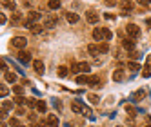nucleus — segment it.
Returning <instances> with one entry per match:
<instances>
[{
  "instance_id": "f257e3e1",
  "label": "nucleus",
  "mask_w": 151,
  "mask_h": 127,
  "mask_svg": "<svg viewBox=\"0 0 151 127\" xmlns=\"http://www.w3.org/2000/svg\"><path fill=\"white\" fill-rule=\"evenodd\" d=\"M126 33L129 38H138L140 36V27L137 24H127L126 26Z\"/></svg>"
},
{
  "instance_id": "f03ea898",
  "label": "nucleus",
  "mask_w": 151,
  "mask_h": 127,
  "mask_svg": "<svg viewBox=\"0 0 151 127\" xmlns=\"http://www.w3.org/2000/svg\"><path fill=\"white\" fill-rule=\"evenodd\" d=\"M89 71V63L88 62H78L71 66V73H88Z\"/></svg>"
},
{
  "instance_id": "7ed1b4c3",
  "label": "nucleus",
  "mask_w": 151,
  "mask_h": 127,
  "mask_svg": "<svg viewBox=\"0 0 151 127\" xmlns=\"http://www.w3.org/2000/svg\"><path fill=\"white\" fill-rule=\"evenodd\" d=\"M11 44H13V47L24 51V47L27 46V38H24V36H15V38L11 40Z\"/></svg>"
},
{
  "instance_id": "20e7f679",
  "label": "nucleus",
  "mask_w": 151,
  "mask_h": 127,
  "mask_svg": "<svg viewBox=\"0 0 151 127\" xmlns=\"http://www.w3.org/2000/svg\"><path fill=\"white\" fill-rule=\"evenodd\" d=\"M86 20H88L89 24H96L100 20V15L96 11H88V13H86Z\"/></svg>"
},
{
  "instance_id": "39448f33",
  "label": "nucleus",
  "mask_w": 151,
  "mask_h": 127,
  "mask_svg": "<svg viewBox=\"0 0 151 127\" xmlns=\"http://www.w3.org/2000/svg\"><path fill=\"white\" fill-rule=\"evenodd\" d=\"M18 62L24 63V66H27V63L31 62V55H29L27 51H20V53H18Z\"/></svg>"
},
{
  "instance_id": "423d86ee",
  "label": "nucleus",
  "mask_w": 151,
  "mask_h": 127,
  "mask_svg": "<svg viewBox=\"0 0 151 127\" xmlns=\"http://www.w3.org/2000/svg\"><path fill=\"white\" fill-rule=\"evenodd\" d=\"M71 111L73 113H84L86 111V107H84V105H82V102H78V100H75V102H71Z\"/></svg>"
},
{
  "instance_id": "0eeeda50",
  "label": "nucleus",
  "mask_w": 151,
  "mask_h": 127,
  "mask_svg": "<svg viewBox=\"0 0 151 127\" xmlns=\"http://www.w3.org/2000/svg\"><path fill=\"white\" fill-rule=\"evenodd\" d=\"M93 38L99 42V44H100V42H104V31H102V27H95L93 29Z\"/></svg>"
},
{
  "instance_id": "6e6552de",
  "label": "nucleus",
  "mask_w": 151,
  "mask_h": 127,
  "mask_svg": "<svg viewBox=\"0 0 151 127\" xmlns=\"http://www.w3.org/2000/svg\"><path fill=\"white\" fill-rule=\"evenodd\" d=\"M44 27H47V29L57 27V18L55 16H46L44 18Z\"/></svg>"
},
{
  "instance_id": "1a4fd4ad",
  "label": "nucleus",
  "mask_w": 151,
  "mask_h": 127,
  "mask_svg": "<svg viewBox=\"0 0 151 127\" xmlns=\"http://www.w3.org/2000/svg\"><path fill=\"white\" fill-rule=\"evenodd\" d=\"M46 123L49 125V127H58V118H57V116L55 114H47V118H46Z\"/></svg>"
},
{
  "instance_id": "9d476101",
  "label": "nucleus",
  "mask_w": 151,
  "mask_h": 127,
  "mask_svg": "<svg viewBox=\"0 0 151 127\" xmlns=\"http://www.w3.org/2000/svg\"><path fill=\"white\" fill-rule=\"evenodd\" d=\"M113 80H115V82H124V80H126L124 71H122V69H116V71H113Z\"/></svg>"
},
{
  "instance_id": "9b49d317",
  "label": "nucleus",
  "mask_w": 151,
  "mask_h": 127,
  "mask_svg": "<svg viewBox=\"0 0 151 127\" xmlns=\"http://www.w3.org/2000/svg\"><path fill=\"white\" fill-rule=\"evenodd\" d=\"M33 69H35L37 73H40V75H42V73H44V69H46L44 62H42V60H35V62H33Z\"/></svg>"
},
{
  "instance_id": "f8f14e48",
  "label": "nucleus",
  "mask_w": 151,
  "mask_h": 127,
  "mask_svg": "<svg viewBox=\"0 0 151 127\" xmlns=\"http://www.w3.org/2000/svg\"><path fill=\"white\" fill-rule=\"evenodd\" d=\"M66 18H68V22H69V24H77V22H78V15H77V13H73V11L66 13Z\"/></svg>"
},
{
  "instance_id": "ddd939ff",
  "label": "nucleus",
  "mask_w": 151,
  "mask_h": 127,
  "mask_svg": "<svg viewBox=\"0 0 151 127\" xmlns=\"http://www.w3.org/2000/svg\"><path fill=\"white\" fill-rule=\"evenodd\" d=\"M88 53L91 56H99L100 55V51H99V46H95V44H89L88 46Z\"/></svg>"
},
{
  "instance_id": "4468645a",
  "label": "nucleus",
  "mask_w": 151,
  "mask_h": 127,
  "mask_svg": "<svg viewBox=\"0 0 151 127\" xmlns=\"http://www.w3.org/2000/svg\"><path fill=\"white\" fill-rule=\"evenodd\" d=\"M122 46H124L126 49L131 51V49L135 47V42H133V38H124V40H122Z\"/></svg>"
},
{
  "instance_id": "2eb2a0df",
  "label": "nucleus",
  "mask_w": 151,
  "mask_h": 127,
  "mask_svg": "<svg viewBox=\"0 0 151 127\" xmlns=\"http://www.w3.org/2000/svg\"><path fill=\"white\" fill-rule=\"evenodd\" d=\"M88 83H89V86H93V87H99V86H100V78L93 75V76L88 78Z\"/></svg>"
},
{
  "instance_id": "dca6fc26",
  "label": "nucleus",
  "mask_w": 151,
  "mask_h": 127,
  "mask_svg": "<svg viewBox=\"0 0 151 127\" xmlns=\"http://www.w3.org/2000/svg\"><path fill=\"white\" fill-rule=\"evenodd\" d=\"M4 76H6V80H7V82H9V83H15V82H17V80H18V76H17V75H15V73H9V71H7V73H6V75H4Z\"/></svg>"
},
{
  "instance_id": "f3484780",
  "label": "nucleus",
  "mask_w": 151,
  "mask_h": 127,
  "mask_svg": "<svg viewBox=\"0 0 151 127\" xmlns=\"http://www.w3.org/2000/svg\"><path fill=\"white\" fill-rule=\"evenodd\" d=\"M27 16H29L27 20H31V22H37V20H40V13H38V11H29Z\"/></svg>"
},
{
  "instance_id": "a211bd4d",
  "label": "nucleus",
  "mask_w": 151,
  "mask_h": 127,
  "mask_svg": "<svg viewBox=\"0 0 151 127\" xmlns=\"http://www.w3.org/2000/svg\"><path fill=\"white\" fill-rule=\"evenodd\" d=\"M46 109H47L46 102H44V100H38V102H37V111H40V113H46Z\"/></svg>"
},
{
  "instance_id": "6ab92c4d",
  "label": "nucleus",
  "mask_w": 151,
  "mask_h": 127,
  "mask_svg": "<svg viewBox=\"0 0 151 127\" xmlns=\"http://www.w3.org/2000/svg\"><path fill=\"white\" fill-rule=\"evenodd\" d=\"M60 6H62V4L58 2V0H49V2H47V7H49V9H53V11H55V9H58Z\"/></svg>"
},
{
  "instance_id": "aec40b11",
  "label": "nucleus",
  "mask_w": 151,
  "mask_h": 127,
  "mask_svg": "<svg viewBox=\"0 0 151 127\" xmlns=\"http://www.w3.org/2000/svg\"><path fill=\"white\" fill-rule=\"evenodd\" d=\"M99 51L100 53H107V51H109V44H107V42H100V44H99Z\"/></svg>"
},
{
  "instance_id": "412c9836",
  "label": "nucleus",
  "mask_w": 151,
  "mask_h": 127,
  "mask_svg": "<svg viewBox=\"0 0 151 127\" xmlns=\"http://www.w3.org/2000/svg\"><path fill=\"white\" fill-rule=\"evenodd\" d=\"M11 109H13V103H11V102H7V100H4V102H2V111L7 113V111H11Z\"/></svg>"
},
{
  "instance_id": "4be33fe9",
  "label": "nucleus",
  "mask_w": 151,
  "mask_h": 127,
  "mask_svg": "<svg viewBox=\"0 0 151 127\" xmlns=\"http://www.w3.org/2000/svg\"><path fill=\"white\" fill-rule=\"evenodd\" d=\"M102 31H104V42H106V40H111V38H113V33H111V31L107 29V27H102Z\"/></svg>"
},
{
  "instance_id": "5701e85b",
  "label": "nucleus",
  "mask_w": 151,
  "mask_h": 127,
  "mask_svg": "<svg viewBox=\"0 0 151 127\" xmlns=\"http://www.w3.org/2000/svg\"><path fill=\"white\" fill-rule=\"evenodd\" d=\"M57 71H58V76H62V78H64V76H68V67H66V66H60Z\"/></svg>"
},
{
  "instance_id": "b1692460",
  "label": "nucleus",
  "mask_w": 151,
  "mask_h": 127,
  "mask_svg": "<svg viewBox=\"0 0 151 127\" xmlns=\"http://www.w3.org/2000/svg\"><path fill=\"white\" fill-rule=\"evenodd\" d=\"M13 93L17 94V96H22V94H24V87L22 86H15L13 87Z\"/></svg>"
},
{
  "instance_id": "393cba45",
  "label": "nucleus",
  "mask_w": 151,
  "mask_h": 127,
  "mask_svg": "<svg viewBox=\"0 0 151 127\" xmlns=\"http://www.w3.org/2000/svg\"><path fill=\"white\" fill-rule=\"evenodd\" d=\"M127 67H129V71H138L140 69V66L137 62H127Z\"/></svg>"
},
{
  "instance_id": "a878e982",
  "label": "nucleus",
  "mask_w": 151,
  "mask_h": 127,
  "mask_svg": "<svg viewBox=\"0 0 151 127\" xmlns=\"http://www.w3.org/2000/svg\"><path fill=\"white\" fill-rule=\"evenodd\" d=\"M88 78L89 76H86V75H78L77 76V83H88Z\"/></svg>"
},
{
  "instance_id": "bb28decb",
  "label": "nucleus",
  "mask_w": 151,
  "mask_h": 127,
  "mask_svg": "<svg viewBox=\"0 0 151 127\" xmlns=\"http://www.w3.org/2000/svg\"><path fill=\"white\" fill-rule=\"evenodd\" d=\"M37 102H38V100H35V98H27L26 105H27V107H37Z\"/></svg>"
},
{
  "instance_id": "cd10ccee",
  "label": "nucleus",
  "mask_w": 151,
  "mask_h": 127,
  "mask_svg": "<svg viewBox=\"0 0 151 127\" xmlns=\"http://www.w3.org/2000/svg\"><path fill=\"white\" fill-rule=\"evenodd\" d=\"M42 29H44V27H40V26L35 24V27L31 29V33H33V35H40V33H42Z\"/></svg>"
},
{
  "instance_id": "c85d7f7f",
  "label": "nucleus",
  "mask_w": 151,
  "mask_h": 127,
  "mask_svg": "<svg viewBox=\"0 0 151 127\" xmlns=\"http://www.w3.org/2000/svg\"><path fill=\"white\" fill-rule=\"evenodd\" d=\"M142 96H146V91H144V89H140V91H137V93L133 94V98H142Z\"/></svg>"
},
{
  "instance_id": "c756f323",
  "label": "nucleus",
  "mask_w": 151,
  "mask_h": 127,
  "mask_svg": "<svg viewBox=\"0 0 151 127\" xmlns=\"http://www.w3.org/2000/svg\"><path fill=\"white\" fill-rule=\"evenodd\" d=\"M27 102V98H24V96H17L15 98V103H18V105H22V103H26Z\"/></svg>"
},
{
  "instance_id": "7c9ffc66",
  "label": "nucleus",
  "mask_w": 151,
  "mask_h": 127,
  "mask_svg": "<svg viewBox=\"0 0 151 127\" xmlns=\"http://www.w3.org/2000/svg\"><path fill=\"white\" fill-rule=\"evenodd\" d=\"M2 6H4V7H7V9H15V7H17V4H15V2H2Z\"/></svg>"
},
{
  "instance_id": "2f4dec72",
  "label": "nucleus",
  "mask_w": 151,
  "mask_h": 127,
  "mask_svg": "<svg viewBox=\"0 0 151 127\" xmlns=\"http://www.w3.org/2000/svg\"><path fill=\"white\" fill-rule=\"evenodd\" d=\"M89 102H91V103H99V102H100V98L96 96V94H89Z\"/></svg>"
},
{
  "instance_id": "473e14b6",
  "label": "nucleus",
  "mask_w": 151,
  "mask_h": 127,
  "mask_svg": "<svg viewBox=\"0 0 151 127\" xmlns=\"http://www.w3.org/2000/svg\"><path fill=\"white\" fill-rule=\"evenodd\" d=\"M7 93H9V91H7V87H0V96H2V98H6V96H7Z\"/></svg>"
},
{
  "instance_id": "72a5a7b5",
  "label": "nucleus",
  "mask_w": 151,
  "mask_h": 127,
  "mask_svg": "<svg viewBox=\"0 0 151 127\" xmlns=\"http://www.w3.org/2000/svg\"><path fill=\"white\" fill-rule=\"evenodd\" d=\"M9 125H11V127H20V123H18L17 118H11V120H9Z\"/></svg>"
},
{
  "instance_id": "f704fd0d",
  "label": "nucleus",
  "mask_w": 151,
  "mask_h": 127,
  "mask_svg": "<svg viewBox=\"0 0 151 127\" xmlns=\"http://www.w3.org/2000/svg\"><path fill=\"white\" fill-rule=\"evenodd\" d=\"M0 67H2L4 73H7V66H6V62H4V60H2V63H0Z\"/></svg>"
},
{
  "instance_id": "c9c22d12",
  "label": "nucleus",
  "mask_w": 151,
  "mask_h": 127,
  "mask_svg": "<svg viewBox=\"0 0 151 127\" xmlns=\"http://www.w3.org/2000/svg\"><path fill=\"white\" fill-rule=\"evenodd\" d=\"M149 75H151V73H149L147 69H144V71H142V76H144V78H149Z\"/></svg>"
},
{
  "instance_id": "e433bc0d",
  "label": "nucleus",
  "mask_w": 151,
  "mask_h": 127,
  "mask_svg": "<svg viewBox=\"0 0 151 127\" xmlns=\"http://www.w3.org/2000/svg\"><path fill=\"white\" fill-rule=\"evenodd\" d=\"M0 24H2V26L6 24V15H0Z\"/></svg>"
},
{
  "instance_id": "4c0bfd02",
  "label": "nucleus",
  "mask_w": 151,
  "mask_h": 127,
  "mask_svg": "<svg viewBox=\"0 0 151 127\" xmlns=\"http://www.w3.org/2000/svg\"><path fill=\"white\" fill-rule=\"evenodd\" d=\"M147 26H151V18H149V20H147Z\"/></svg>"
},
{
  "instance_id": "58836bf2",
  "label": "nucleus",
  "mask_w": 151,
  "mask_h": 127,
  "mask_svg": "<svg viewBox=\"0 0 151 127\" xmlns=\"http://www.w3.org/2000/svg\"><path fill=\"white\" fill-rule=\"evenodd\" d=\"M20 127H26V125H20Z\"/></svg>"
},
{
  "instance_id": "ea45409f",
  "label": "nucleus",
  "mask_w": 151,
  "mask_h": 127,
  "mask_svg": "<svg viewBox=\"0 0 151 127\" xmlns=\"http://www.w3.org/2000/svg\"><path fill=\"white\" fill-rule=\"evenodd\" d=\"M118 127H124V125H118Z\"/></svg>"
},
{
  "instance_id": "a19ab883",
  "label": "nucleus",
  "mask_w": 151,
  "mask_h": 127,
  "mask_svg": "<svg viewBox=\"0 0 151 127\" xmlns=\"http://www.w3.org/2000/svg\"><path fill=\"white\" fill-rule=\"evenodd\" d=\"M149 127H151V125H149Z\"/></svg>"
}]
</instances>
